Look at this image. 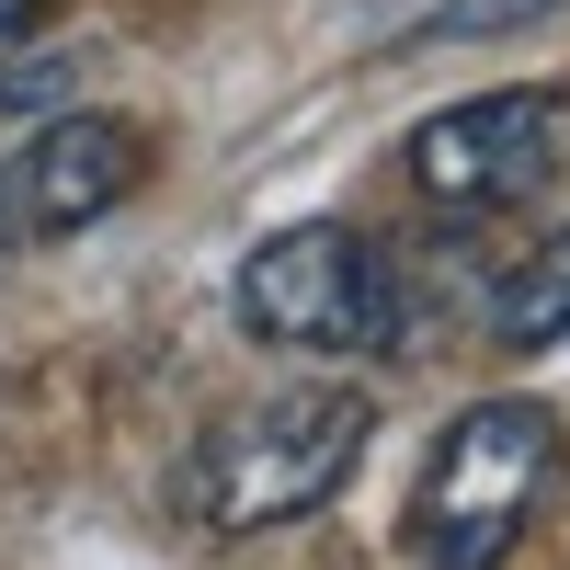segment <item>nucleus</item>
Segmentation results:
<instances>
[{
  "label": "nucleus",
  "mask_w": 570,
  "mask_h": 570,
  "mask_svg": "<svg viewBox=\"0 0 570 570\" xmlns=\"http://www.w3.org/2000/svg\"><path fill=\"white\" fill-rule=\"evenodd\" d=\"M376 434L365 389H274V400H240L195 445V513L217 537H263V525H297L331 491L354 480V456Z\"/></svg>",
  "instance_id": "obj_1"
},
{
  "label": "nucleus",
  "mask_w": 570,
  "mask_h": 570,
  "mask_svg": "<svg viewBox=\"0 0 570 570\" xmlns=\"http://www.w3.org/2000/svg\"><path fill=\"white\" fill-rule=\"evenodd\" d=\"M548 480H559L548 400H480L468 422H445V445L411 491V559L422 570H502L525 548Z\"/></svg>",
  "instance_id": "obj_2"
},
{
  "label": "nucleus",
  "mask_w": 570,
  "mask_h": 570,
  "mask_svg": "<svg viewBox=\"0 0 570 570\" xmlns=\"http://www.w3.org/2000/svg\"><path fill=\"white\" fill-rule=\"evenodd\" d=\"M376 285H389V252L343 217L274 228V240L240 263V331L274 354H365L376 343Z\"/></svg>",
  "instance_id": "obj_3"
},
{
  "label": "nucleus",
  "mask_w": 570,
  "mask_h": 570,
  "mask_svg": "<svg viewBox=\"0 0 570 570\" xmlns=\"http://www.w3.org/2000/svg\"><path fill=\"white\" fill-rule=\"evenodd\" d=\"M570 171V91H480L411 126V183L445 217H502Z\"/></svg>",
  "instance_id": "obj_4"
},
{
  "label": "nucleus",
  "mask_w": 570,
  "mask_h": 570,
  "mask_svg": "<svg viewBox=\"0 0 570 570\" xmlns=\"http://www.w3.org/2000/svg\"><path fill=\"white\" fill-rule=\"evenodd\" d=\"M137 183H149V126H137V115H58L12 160V206H23L35 240H69V228L115 217Z\"/></svg>",
  "instance_id": "obj_5"
},
{
  "label": "nucleus",
  "mask_w": 570,
  "mask_h": 570,
  "mask_svg": "<svg viewBox=\"0 0 570 570\" xmlns=\"http://www.w3.org/2000/svg\"><path fill=\"white\" fill-rule=\"evenodd\" d=\"M480 343H502V354L570 343V228H559V240H537L513 274H491V297H480Z\"/></svg>",
  "instance_id": "obj_6"
},
{
  "label": "nucleus",
  "mask_w": 570,
  "mask_h": 570,
  "mask_svg": "<svg viewBox=\"0 0 570 570\" xmlns=\"http://www.w3.org/2000/svg\"><path fill=\"white\" fill-rule=\"evenodd\" d=\"M537 12H570V0H434L411 35H513V23H537Z\"/></svg>",
  "instance_id": "obj_7"
},
{
  "label": "nucleus",
  "mask_w": 570,
  "mask_h": 570,
  "mask_svg": "<svg viewBox=\"0 0 570 570\" xmlns=\"http://www.w3.org/2000/svg\"><path fill=\"white\" fill-rule=\"evenodd\" d=\"M46 12H58V0H0V58H12V46H23Z\"/></svg>",
  "instance_id": "obj_8"
},
{
  "label": "nucleus",
  "mask_w": 570,
  "mask_h": 570,
  "mask_svg": "<svg viewBox=\"0 0 570 570\" xmlns=\"http://www.w3.org/2000/svg\"><path fill=\"white\" fill-rule=\"evenodd\" d=\"M12 228H23V206H12V171H0V252H12Z\"/></svg>",
  "instance_id": "obj_9"
}]
</instances>
